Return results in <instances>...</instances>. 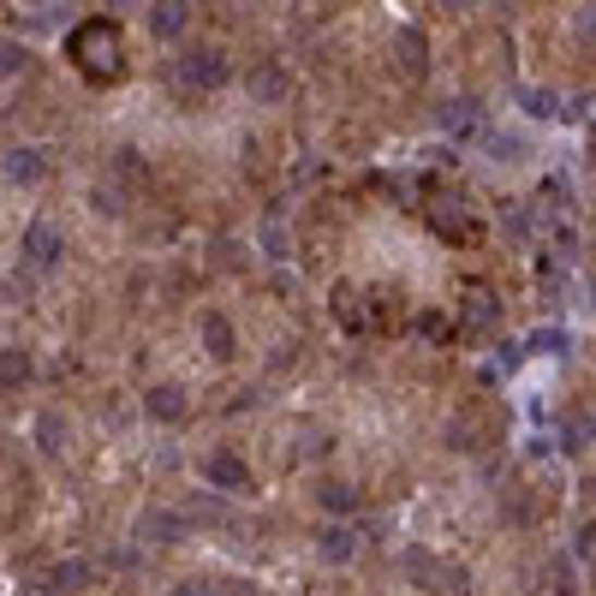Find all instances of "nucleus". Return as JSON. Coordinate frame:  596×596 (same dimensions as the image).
<instances>
[{
    "instance_id": "nucleus-1",
    "label": "nucleus",
    "mask_w": 596,
    "mask_h": 596,
    "mask_svg": "<svg viewBox=\"0 0 596 596\" xmlns=\"http://www.w3.org/2000/svg\"><path fill=\"white\" fill-rule=\"evenodd\" d=\"M66 54L78 60L84 72H90V78H113V72H120V31H113L108 19H84L78 31L66 36Z\"/></svg>"
},
{
    "instance_id": "nucleus-2",
    "label": "nucleus",
    "mask_w": 596,
    "mask_h": 596,
    "mask_svg": "<svg viewBox=\"0 0 596 596\" xmlns=\"http://www.w3.org/2000/svg\"><path fill=\"white\" fill-rule=\"evenodd\" d=\"M173 78H180L185 90H221V84L233 78V66H227L221 48H192V54L173 60Z\"/></svg>"
},
{
    "instance_id": "nucleus-3",
    "label": "nucleus",
    "mask_w": 596,
    "mask_h": 596,
    "mask_svg": "<svg viewBox=\"0 0 596 596\" xmlns=\"http://www.w3.org/2000/svg\"><path fill=\"white\" fill-rule=\"evenodd\" d=\"M60 257H66V233H60V221L36 215V221L24 227V263H31V269H60Z\"/></svg>"
},
{
    "instance_id": "nucleus-4",
    "label": "nucleus",
    "mask_w": 596,
    "mask_h": 596,
    "mask_svg": "<svg viewBox=\"0 0 596 596\" xmlns=\"http://www.w3.org/2000/svg\"><path fill=\"white\" fill-rule=\"evenodd\" d=\"M137 543H180L185 537V513H168V507H144L132 525Z\"/></svg>"
},
{
    "instance_id": "nucleus-5",
    "label": "nucleus",
    "mask_w": 596,
    "mask_h": 596,
    "mask_svg": "<svg viewBox=\"0 0 596 596\" xmlns=\"http://www.w3.org/2000/svg\"><path fill=\"white\" fill-rule=\"evenodd\" d=\"M144 412L156 417V424H185V417H192V400H185V388L156 382V388L144 394Z\"/></svg>"
},
{
    "instance_id": "nucleus-6",
    "label": "nucleus",
    "mask_w": 596,
    "mask_h": 596,
    "mask_svg": "<svg viewBox=\"0 0 596 596\" xmlns=\"http://www.w3.org/2000/svg\"><path fill=\"white\" fill-rule=\"evenodd\" d=\"M394 54H400V72H405V78H424L429 42H424V31H417V24H400V31H394Z\"/></svg>"
},
{
    "instance_id": "nucleus-7",
    "label": "nucleus",
    "mask_w": 596,
    "mask_h": 596,
    "mask_svg": "<svg viewBox=\"0 0 596 596\" xmlns=\"http://www.w3.org/2000/svg\"><path fill=\"white\" fill-rule=\"evenodd\" d=\"M245 90H251V101H263V108H275V101H287V72L275 66V60H263V66H251V78H245Z\"/></svg>"
},
{
    "instance_id": "nucleus-8",
    "label": "nucleus",
    "mask_w": 596,
    "mask_h": 596,
    "mask_svg": "<svg viewBox=\"0 0 596 596\" xmlns=\"http://www.w3.org/2000/svg\"><path fill=\"white\" fill-rule=\"evenodd\" d=\"M0 173H7L12 185H36L48 173V161H42V149L19 144V149H7V156H0Z\"/></svg>"
},
{
    "instance_id": "nucleus-9",
    "label": "nucleus",
    "mask_w": 596,
    "mask_h": 596,
    "mask_svg": "<svg viewBox=\"0 0 596 596\" xmlns=\"http://www.w3.org/2000/svg\"><path fill=\"white\" fill-rule=\"evenodd\" d=\"M197 340L209 346V358H233L239 352V340H233V323H227L221 311H203L197 316Z\"/></svg>"
},
{
    "instance_id": "nucleus-10",
    "label": "nucleus",
    "mask_w": 596,
    "mask_h": 596,
    "mask_svg": "<svg viewBox=\"0 0 596 596\" xmlns=\"http://www.w3.org/2000/svg\"><path fill=\"white\" fill-rule=\"evenodd\" d=\"M90 585V561H54L42 573V596H78Z\"/></svg>"
},
{
    "instance_id": "nucleus-11",
    "label": "nucleus",
    "mask_w": 596,
    "mask_h": 596,
    "mask_svg": "<svg viewBox=\"0 0 596 596\" xmlns=\"http://www.w3.org/2000/svg\"><path fill=\"white\" fill-rule=\"evenodd\" d=\"M203 477H209V489H245L251 465L239 460V453H209V460H203Z\"/></svg>"
},
{
    "instance_id": "nucleus-12",
    "label": "nucleus",
    "mask_w": 596,
    "mask_h": 596,
    "mask_svg": "<svg viewBox=\"0 0 596 596\" xmlns=\"http://www.w3.org/2000/svg\"><path fill=\"white\" fill-rule=\"evenodd\" d=\"M31 376H36V364H31V352H24V346H7V352H0V394H19V388H31Z\"/></svg>"
},
{
    "instance_id": "nucleus-13",
    "label": "nucleus",
    "mask_w": 596,
    "mask_h": 596,
    "mask_svg": "<svg viewBox=\"0 0 596 596\" xmlns=\"http://www.w3.org/2000/svg\"><path fill=\"white\" fill-rule=\"evenodd\" d=\"M316 555H323L328 567H346L352 555H358V537H352L346 525H328V531H316Z\"/></svg>"
},
{
    "instance_id": "nucleus-14",
    "label": "nucleus",
    "mask_w": 596,
    "mask_h": 596,
    "mask_svg": "<svg viewBox=\"0 0 596 596\" xmlns=\"http://www.w3.org/2000/svg\"><path fill=\"white\" fill-rule=\"evenodd\" d=\"M496 316H501V304L484 293V287H472L465 293V335H484V328H496Z\"/></svg>"
},
{
    "instance_id": "nucleus-15",
    "label": "nucleus",
    "mask_w": 596,
    "mask_h": 596,
    "mask_svg": "<svg viewBox=\"0 0 596 596\" xmlns=\"http://www.w3.org/2000/svg\"><path fill=\"white\" fill-rule=\"evenodd\" d=\"M185 24H192V7H185V0H161V7L149 12V31L156 36H180Z\"/></svg>"
},
{
    "instance_id": "nucleus-16",
    "label": "nucleus",
    "mask_w": 596,
    "mask_h": 596,
    "mask_svg": "<svg viewBox=\"0 0 596 596\" xmlns=\"http://www.w3.org/2000/svg\"><path fill=\"white\" fill-rule=\"evenodd\" d=\"M429 591H441V596H472V579H465L460 561H436V573H429Z\"/></svg>"
},
{
    "instance_id": "nucleus-17",
    "label": "nucleus",
    "mask_w": 596,
    "mask_h": 596,
    "mask_svg": "<svg viewBox=\"0 0 596 596\" xmlns=\"http://www.w3.org/2000/svg\"><path fill=\"white\" fill-rule=\"evenodd\" d=\"M591 441H596V417H591V412H573V417L561 424V448H567V453H585Z\"/></svg>"
},
{
    "instance_id": "nucleus-18",
    "label": "nucleus",
    "mask_w": 596,
    "mask_h": 596,
    "mask_svg": "<svg viewBox=\"0 0 596 596\" xmlns=\"http://www.w3.org/2000/svg\"><path fill=\"white\" fill-rule=\"evenodd\" d=\"M36 448H42V453H66V417H60V412L36 417Z\"/></svg>"
},
{
    "instance_id": "nucleus-19",
    "label": "nucleus",
    "mask_w": 596,
    "mask_h": 596,
    "mask_svg": "<svg viewBox=\"0 0 596 596\" xmlns=\"http://www.w3.org/2000/svg\"><path fill=\"white\" fill-rule=\"evenodd\" d=\"M316 501H323L328 513H352V507H358V489L352 484H316Z\"/></svg>"
},
{
    "instance_id": "nucleus-20",
    "label": "nucleus",
    "mask_w": 596,
    "mask_h": 596,
    "mask_svg": "<svg viewBox=\"0 0 596 596\" xmlns=\"http://www.w3.org/2000/svg\"><path fill=\"white\" fill-rule=\"evenodd\" d=\"M24 72H31V48H24V42H0V84L24 78Z\"/></svg>"
},
{
    "instance_id": "nucleus-21",
    "label": "nucleus",
    "mask_w": 596,
    "mask_h": 596,
    "mask_svg": "<svg viewBox=\"0 0 596 596\" xmlns=\"http://www.w3.org/2000/svg\"><path fill=\"white\" fill-rule=\"evenodd\" d=\"M441 125H448V132H472L477 125V101H441Z\"/></svg>"
},
{
    "instance_id": "nucleus-22",
    "label": "nucleus",
    "mask_w": 596,
    "mask_h": 596,
    "mask_svg": "<svg viewBox=\"0 0 596 596\" xmlns=\"http://www.w3.org/2000/svg\"><path fill=\"white\" fill-rule=\"evenodd\" d=\"M519 101H525L531 120H555V113H561V108H555V90H537V84H525V90H519Z\"/></svg>"
},
{
    "instance_id": "nucleus-23",
    "label": "nucleus",
    "mask_w": 596,
    "mask_h": 596,
    "mask_svg": "<svg viewBox=\"0 0 596 596\" xmlns=\"http://www.w3.org/2000/svg\"><path fill=\"white\" fill-rule=\"evenodd\" d=\"M429 221H436V233H448V239H465V233H472V227L460 221V209H453V203H436V209H429Z\"/></svg>"
},
{
    "instance_id": "nucleus-24",
    "label": "nucleus",
    "mask_w": 596,
    "mask_h": 596,
    "mask_svg": "<svg viewBox=\"0 0 596 596\" xmlns=\"http://www.w3.org/2000/svg\"><path fill=\"white\" fill-rule=\"evenodd\" d=\"M400 573H405V579H424V585H429V573H436V555H429V549H405V555H400Z\"/></svg>"
},
{
    "instance_id": "nucleus-25",
    "label": "nucleus",
    "mask_w": 596,
    "mask_h": 596,
    "mask_svg": "<svg viewBox=\"0 0 596 596\" xmlns=\"http://www.w3.org/2000/svg\"><path fill=\"white\" fill-rule=\"evenodd\" d=\"M335 316L346 328H364V311H358V293H352V287H335Z\"/></svg>"
},
{
    "instance_id": "nucleus-26",
    "label": "nucleus",
    "mask_w": 596,
    "mask_h": 596,
    "mask_svg": "<svg viewBox=\"0 0 596 596\" xmlns=\"http://www.w3.org/2000/svg\"><path fill=\"white\" fill-rule=\"evenodd\" d=\"M192 519H203V525H227V501L221 496H197L192 501Z\"/></svg>"
},
{
    "instance_id": "nucleus-27",
    "label": "nucleus",
    "mask_w": 596,
    "mask_h": 596,
    "mask_svg": "<svg viewBox=\"0 0 596 596\" xmlns=\"http://www.w3.org/2000/svg\"><path fill=\"white\" fill-rule=\"evenodd\" d=\"M417 335H424V340H448L453 323H448L441 311H424V316H417Z\"/></svg>"
},
{
    "instance_id": "nucleus-28",
    "label": "nucleus",
    "mask_w": 596,
    "mask_h": 596,
    "mask_svg": "<svg viewBox=\"0 0 596 596\" xmlns=\"http://www.w3.org/2000/svg\"><path fill=\"white\" fill-rule=\"evenodd\" d=\"M328 448H335V441H328L323 429H299V448L293 453H299V460H316V453H328Z\"/></svg>"
},
{
    "instance_id": "nucleus-29",
    "label": "nucleus",
    "mask_w": 596,
    "mask_h": 596,
    "mask_svg": "<svg viewBox=\"0 0 596 596\" xmlns=\"http://www.w3.org/2000/svg\"><path fill=\"white\" fill-rule=\"evenodd\" d=\"M173 596H221V585H215V579H180V585H173Z\"/></svg>"
},
{
    "instance_id": "nucleus-30",
    "label": "nucleus",
    "mask_w": 596,
    "mask_h": 596,
    "mask_svg": "<svg viewBox=\"0 0 596 596\" xmlns=\"http://www.w3.org/2000/svg\"><path fill=\"white\" fill-rule=\"evenodd\" d=\"M90 203H96L101 215H120V209H125V203H120V192H113V185H96V192H90Z\"/></svg>"
},
{
    "instance_id": "nucleus-31",
    "label": "nucleus",
    "mask_w": 596,
    "mask_h": 596,
    "mask_svg": "<svg viewBox=\"0 0 596 596\" xmlns=\"http://www.w3.org/2000/svg\"><path fill=\"white\" fill-rule=\"evenodd\" d=\"M525 346H531V352H561V335H555V328H543V335L525 340Z\"/></svg>"
},
{
    "instance_id": "nucleus-32",
    "label": "nucleus",
    "mask_w": 596,
    "mask_h": 596,
    "mask_svg": "<svg viewBox=\"0 0 596 596\" xmlns=\"http://www.w3.org/2000/svg\"><path fill=\"white\" fill-rule=\"evenodd\" d=\"M573 31H579V36H596V7H579V19H573Z\"/></svg>"
}]
</instances>
